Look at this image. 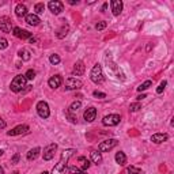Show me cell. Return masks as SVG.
<instances>
[{
    "label": "cell",
    "mask_w": 174,
    "mask_h": 174,
    "mask_svg": "<svg viewBox=\"0 0 174 174\" xmlns=\"http://www.w3.org/2000/svg\"><path fill=\"white\" fill-rule=\"evenodd\" d=\"M169 139L167 133H155V135L151 136V141H154V143L159 144V143H163V141H166Z\"/></svg>",
    "instance_id": "obj_17"
},
{
    "label": "cell",
    "mask_w": 174,
    "mask_h": 174,
    "mask_svg": "<svg viewBox=\"0 0 174 174\" xmlns=\"http://www.w3.org/2000/svg\"><path fill=\"white\" fill-rule=\"evenodd\" d=\"M49 61H50V64L56 65V64H59V63H60V56H59V54H50Z\"/></svg>",
    "instance_id": "obj_30"
},
{
    "label": "cell",
    "mask_w": 174,
    "mask_h": 174,
    "mask_svg": "<svg viewBox=\"0 0 174 174\" xmlns=\"http://www.w3.org/2000/svg\"><path fill=\"white\" fill-rule=\"evenodd\" d=\"M68 170L72 174H86L84 170H82L80 167H78V166H71V167H68Z\"/></svg>",
    "instance_id": "obj_29"
},
{
    "label": "cell",
    "mask_w": 174,
    "mask_h": 174,
    "mask_svg": "<svg viewBox=\"0 0 174 174\" xmlns=\"http://www.w3.org/2000/svg\"><path fill=\"white\" fill-rule=\"evenodd\" d=\"M13 22H11V19L8 17H2L0 18V30L3 31V33H11L13 31Z\"/></svg>",
    "instance_id": "obj_7"
},
{
    "label": "cell",
    "mask_w": 174,
    "mask_h": 174,
    "mask_svg": "<svg viewBox=\"0 0 174 174\" xmlns=\"http://www.w3.org/2000/svg\"><path fill=\"white\" fill-rule=\"evenodd\" d=\"M6 121L4 120H3V118H0V129H4L6 128Z\"/></svg>",
    "instance_id": "obj_41"
},
{
    "label": "cell",
    "mask_w": 174,
    "mask_h": 174,
    "mask_svg": "<svg viewBox=\"0 0 174 174\" xmlns=\"http://www.w3.org/2000/svg\"><path fill=\"white\" fill-rule=\"evenodd\" d=\"M3 152H4V151H3V150H0V156L3 155Z\"/></svg>",
    "instance_id": "obj_48"
},
{
    "label": "cell",
    "mask_w": 174,
    "mask_h": 174,
    "mask_svg": "<svg viewBox=\"0 0 174 174\" xmlns=\"http://www.w3.org/2000/svg\"><path fill=\"white\" fill-rule=\"evenodd\" d=\"M37 113L39 117L42 118H48L49 114H50V110H49V105L46 104L45 101H39L37 104Z\"/></svg>",
    "instance_id": "obj_4"
},
{
    "label": "cell",
    "mask_w": 174,
    "mask_h": 174,
    "mask_svg": "<svg viewBox=\"0 0 174 174\" xmlns=\"http://www.w3.org/2000/svg\"><path fill=\"white\" fill-rule=\"evenodd\" d=\"M68 30H69V27L68 26H63L60 30L57 31V37L59 38H64L67 34H68Z\"/></svg>",
    "instance_id": "obj_28"
},
{
    "label": "cell",
    "mask_w": 174,
    "mask_h": 174,
    "mask_svg": "<svg viewBox=\"0 0 174 174\" xmlns=\"http://www.w3.org/2000/svg\"><path fill=\"white\" fill-rule=\"evenodd\" d=\"M116 162L118 165H121V166H124L125 163H126V156H125V154L122 152V151H118L117 154H116Z\"/></svg>",
    "instance_id": "obj_22"
},
{
    "label": "cell",
    "mask_w": 174,
    "mask_h": 174,
    "mask_svg": "<svg viewBox=\"0 0 174 174\" xmlns=\"http://www.w3.org/2000/svg\"><path fill=\"white\" fill-rule=\"evenodd\" d=\"M34 11H35V15L44 14V11H45V4H44V3H37V4L34 6Z\"/></svg>",
    "instance_id": "obj_26"
},
{
    "label": "cell",
    "mask_w": 174,
    "mask_h": 174,
    "mask_svg": "<svg viewBox=\"0 0 174 174\" xmlns=\"http://www.w3.org/2000/svg\"><path fill=\"white\" fill-rule=\"evenodd\" d=\"M90 79H91L95 84H101V83L105 80L104 72H102V67L100 64H95L93 67L91 72H90Z\"/></svg>",
    "instance_id": "obj_2"
},
{
    "label": "cell",
    "mask_w": 174,
    "mask_h": 174,
    "mask_svg": "<svg viewBox=\"0 0 174 174\" xmlns=\"http://www.w3.org/2000/svg\"><path fill=\"white\" fill-rule=\"evenodd\" d=\"M83 117H84V120L87 122H93L94 120L97 118V109L95 108H89L84 110V114H83Z\"/></svg>",
    "instance_id": "obj_13"
},
{
    "label": "cell",
    "mask_w": 174,
    "mask_h": 174,
    "mask_svg": "<svg viewBox=\"0 0 174 174\" xmlns=\"http://www.w3.org/2000/svg\"><path fill=\"white\" fill-rule=\"evenodd\" d=\"M30 42H31V44H34V42H35V38L31 37V38H30Z\"/></svg>",
    "instance_id": "obj_45"
},
{
    "label": "cell",
    "mask_w": 174,
    "mask_h": 174,
    "mask_svg": "<svg viewBox=\"0 0 174 174\" xmlns=\"http://www.w3.org/2000/svg\"><path fill=\"white\" fill-rule=\"evenodd\" d=\"M15 14H17V17H19V18L26 17L27 15V7L25 4H22V3H19V4L15 7Z\"/></svg>",
    "instance_id": "obj_19"
},
{
    "label": "cell",
    "mask_w": 174,
    "mask_h": 174,
    "mask_svg": "<svg viewBox=\"0 0 174 174\" xmlns=\"http://www.w3.org/2000/svg\"><path fill=\"white\" fill-rule=\"evenodd\" d=\"M128 173L129 174H143V173H141V170L135 167V166H129V167H128Z\"/></svg>",
    "instance_id": "obj_33"
},
{
    "label": "cell",
    "mask_w": 174,
    "mask_h": 174,
    "mask_svg": "<svg viewBox=\"0 0 174 174\" xmlns=\"http://www.w3.org/2000/svg\"><path fill=\"white\" fill-rule=\"evenodd\" d=\"M7 46H8V41L6 38L0 37V49H6Z\"/></svg>",
    "instance_id": "obj_35"
},
{
    "label": "cell",
    "mask_w": 174,
    "mask_h": 174,
    "mask_svg": "<svg viewBox=\"0 0 174 174\" xmlns=\"http://www.w3.org/2000/svg\"><path fill=\"white\" fill-rule=\"evenodd\" d=\"M68 170L67 167V163L63 161H59V163L54 166L53 170H52V174H65V171Z\"/></svg>",
    "instance_id": "obj_14"
},
{
    "label": "cell",
    "mask_w": 174,
    "mask_h": 174,
    "mask_svg": "<svg viewBox=\"0 0 174 174\" xmlns=\"http://www.w3.org/2000/svg\"><path fill=\"white\" fill-rule=\"evenodd\" d=\"M121 117L118 114H109V116H105L104 120H102V124L106 126H116L120 124Z\"/></svg>",
    "instance_id": "obj_5"
},
{
    "label": "cell",
    "mask_w": 174,
    "mask_h": 174,
    "mask_svg": "<svg viewBox=\"0 0 174 174\" xmlns=\"http://www.w3.org/2000/svg\"><path fill=\"white\" fill-rule=\"evenodd\" d=\"M26 22L29 23L30 26H37V25H39L41 19H39V17L35 15V14H27L26 15Z\"/></svg>",
    "instance_id": "obj_16"
},
{
    "label": "cell",
    "mask_w": 174,
    "mask_h": 174,
    "mask_svg": "<svg viewBox=\"0 0 174 174\" xmlns=\"http://www.w3.org/2000/svg\"><path fill=\"white\" fill-rule=\"evenodd\" d=\"M48 7H49V10L52 11V14H54V15H59L63 10H64V4H63L61 2H59V0H54V2L52 0V2H49Z\"/></svg>",
    "instance_id": "obj_10"
},
{
    "label": "cell",
    "mask_w": 174,
    "mask_h": 174,
    "mask_svg": "<svg viewBox=\"0 0 174 174\" xmlns=\"http://www.w3.org/2000/svg\"><path fill=\"white\" fill-rule=\"evenodd\" d=\"M11 174H19V171H18V170H15V171H13Z\"/></svg>",
    "instance_id": "obj_47"
},
{
    "label": "cell",
    "mask_w": 174,
    "mask_h": 174,
    "mask_svg": "<svg viewBox=\"0 0 174 174\" xmlns=\"http://www.w3.org/2000/svg\"><path fill=\"white\" fill-rule=\"evenodd\" d=\"M26 83H27V79L25 78V75H17V76L13 79V82H11V86H10L11 91H14V93L22 91L25 87H27Z\"/></svg>",
    "instance_id": "obj_1"
},
{
    "label": "cell",
    "mask_w": 174,
    "mask_h": 174,
    "mask_svg": "<svg viewBox=\"0 0 174 174\" xmlns=\"http://www.w3.org/2000/svg\"><path fill=\"white\" fill-rule=\"evenodd\" d=\"M83 86L82 80H79L76 78H68L65 80V89L67 90H79Z\"/></svg>",
    "instance_id": "obj_8"
},
{
    "label": "cell",
    "mask_w": 174,
    "mask_h": 174,
    "mask_svg": "<svg viewBox=\"0 0 174 174\" xmlns=\"http://www.w3.org/2000/svg\"><path fill=\"white\" fill-rule=\"evenodd\" d=\"M105 27H106V22H105V21H102V22H98L97 25H95V29H97V30H104Z\"/></svg>",
    "instance_id": "obj_37"
},
{
    "label": "cell",
    "mask_w": 174,
    "mask_h": 174,
    "mask_svg": "<svg viewBox=\"0 0 174 174\" xmlns=\"http://www.w3.org/2000/svg\"><path fill=\"white\" fill-rule=\"evenodd\" d=\"M106 8H108V3H105V4H104V6H102V11H105Z\"/></svg>",
    "instance_id": "obj_44"
},
{
    "label": "cell",
    "mask_w": 174,
    "mask_h": 174,
    "mask_svg": "<svg viewBox=\"0 0 174 174\" xmlns=\"http://www.w3.org/2000/svg\"><path fill=\"white\" fill-rule=\"evenodd\" d=\"M19 56H21L23 60H30V52L29 50H21V52H19Z\"/></svg>",
    "instance_id": "obj_32"
},
{
    "label": "cell",
    "mask_w": 174,
    "mask_h": 174,
    "mask_svg": "<svg viewBox=\"0 0 174 174\" xmlns=\"http://www.w3.org/2000/svg\"><path fill=\"white\" fill-rule=\"evenodd\" d=\"M143 98H146V94H141V95H139V97H137V101L143 100Z\"/></svg>",
    "instance_id": "obj_42"
},
{
    "label": "cell",
    "mask_w": 174,
    "mask_h": 174,
    "mask_svg": "<svg viewBox=\"0 0 174 174\" xmlns=\"http://www.w3.org/2000/svg\"><path fill=\"white\" fill-rule=\"evenodd\" d=\"M39 152H41V148H39V147H35V148H33V150H30V151L27 152V155H26L27 161H34V159H37V156L39 155Z\"/></svg>",
    "instance_id": "obj_21"
},
{
    "label": "cell",
    "mask_w": 174,
    "mask_h": 174,
    "mask_svg": "<svg viewBox=\"0 0 174 174\" xmlns=\"http://www.w3.org/2000/svg\"><path fill=\"white\" fill-rule=\"evenodd\" d=\"M91 161H93V163L100 165L101 162H102V155H101V152L93 151V152H91Z\"/></svg>",
    "instance_id": "obj_23"
},
{
    "label": "cell",
    "mask_w": 174,
    "mask_h": 174,
    "mask_svg": "<svg viewBox=\"0 0 174 174\" xmlns=\"http://www.w3.org/2000/svg\"><path fill=\"white\" fill-rule=\"evenodd\" d=\"M69 4H78V0H76V2H75V0H69Z\"/></svg>",
    "instance_id": "obj_43"
},
{
    "label": "cell",
    "mask_w": 174,
    "mask_h": 174,
    "mask_svg": "<svg viewBox=\"0 0 174 174\" xmlns=\"http://www.w3.org/2000/svg\"><path fill=\"white\" fill-rule=\"evenodd\" d=\"M84 64H83V61H76L74 65V75H76V76H82L83 74H84Z\"/></svg>",
    "instance_id": "obj_18"
},
{
    "label": "cell",
    "mask_w": 174,
    "mask_h": 174,
    "mask_svg": "<svg viewBox=\"0 0 174 174\" xmlns=\"http://www.w3.org/2000/svg\"><path fill=\"white\" fill-rule=\"evenodd\" d=\"M76 152V150H74V148H69V150H64V151H63V154H61V158H60V161H63V162H68V159L71 156L74 155V154Z\"/></svg>",
    "instance_id": "obj_20"
},
{
    "label": "cell",
    "mask_w": 174,
    "mask_h": 174,
    "mask_svg": "<svg viewBox=\"0 0 174 174\" xmlns=\"http://www.w3.org/2000/svg\"><path fill=\"white\" fill-rule=\"evenodd\" d=\"M110 6H112V13L114 17H118L122 11V2L121 0H112L110 2Z\"/></svg>",
    "instance_id": "obj_12"
},
{
    "label": "cell",
    "mask_w": 174,
    "mask_h": 174,
    "mask_svg": "<svg viewBox=\"0 0 174 174\" xmlns=\"http://www.w3.org/2000/svg\"><path fill=\"white\" fill-rule=\"evenodd\" d=\"M41 174H49L48 171H44V173H41Z\"/></svg>",
    "instance_id": "obj_49"
},
{
    "label": "cell",
    "mask_w": 174,
    "mask_h": 174,
    "mask_svg": "<svg viewBox=\"0 0 174 174\" xmlns=\"http://www.w3.org/2000/svg\"><path fill=\"white\" fill-rule=\"evenodd\" d=\"M13 34L15 37L21 38V39H27V38H31V33H29L27 30H23L21 27H14L13 29Z\"/></svg>",
    "instance_id": "obj_11"
},
{
    "label": "cell",
    "mask_w": 174,
    "mask_h": 174,
    "mask_svg": "<svg viewBox=\"0 0 174 174\" xmlns=\"http://www.w3.org/2000/svg\"><path fill=\"white\" fill-rule=\"evenodd\" d=\"M25 78L27 79V80H33V79L35 78V71L34 69H29L27 72L25 74Z\"/></svg>",
    "instance_id": "obj_31"
},
{
    "label": "cell",
    "mask_w": 174,
    "mask_h": 174,
    "mask_svg": "<svg viewBox=\"0 0 174 174\" xmlns=\"http://www.w3.org/2000/svg\"><path fill=\"white\" fill-rule=\"evenodd\" d=\"M152 86V82L151 80H146L144 83H141V84L139 86V87H137V91H146V90H147L148 89V87H151Z\"/></svg>",
    "instance_id": "obj_27"
},
{
    "label": "cell",
    "mask_w": 174,
    "mask_h": 174,
    "mask_svg": "<svg viewBox=\"0 0 174 174\" xmlns=\"http://www.w3.org/2000/svg\"><path fill=\"white\" fill-rule=\"evenodd\" d=\"M80 108H82V102L80 101H75V102H72V104H71L68 112L69 113H76Z\"/></svg>",
    "instance_id": "obj_25"
},
{
    "label": "cell",
    "mask_w": 174,
    "mask_h": 174,
    "mask_svg": "<svg viewBox=\"0 0 174 174\" xmlns=\"http://www.w3.org/2000/svg\"><path fill=\"white\" fill-rule=\"evenodd\" d=\"M118 144V141L116 139H108V140H104L101 141L100 146H98V151L100 152H108L110 151L112 148H114Z\"/></svg>",
    "instance_id": "obj_3"
},
{
    "label": "cell",
    "mask_w": 174,
    "mask_h": 174,
    "mask_svg": "<svg viewBox=\"0 0 174 174\" xmlns=\"http://www.w3.org/2000/svg\"><path fill=\"white\" fill-rule=\"evenodd\" d=\"M93 95L95 98H106V94L105 93H101V91H94Z\"/></svg>",
    "instance_id": "obj_38"
},
{
    "label": "cell",
    "mask_w": 174,
    "mask_h": 174,
    "mask_svg": "<svg viewBox=\"0 0 174 174\" xmlns=\"http://www.w3.org/2000/svg\"><path fill=\"white\" fill-rule=\"evenodd\" d=\"M79 162H80V169L84 170V171L90 167V161L86 156H79Z\"/></svg>",
    "instance_id": "obj_24"
},
{
    "label": "cell",
    "mask_w": 174,
    "mask_h": 174,
    "mask_svg": "<svg viewBox=\"0 0 174 174\" xmlns=\"http://www.w3.org/2000/svg\"><path fill=\"white\" fill-rule=\"evenodd\" d=\"M0 174H4V169L3 167H0Z\"/></svg>",
    "instance_id": "obj_46"
},
{
    "label": "cell",
    "mask_w": 174,
    "mask_h": 174,
    "mask_svg": "<svg viewBox=\"0 0 174 174\" xmlns=\"http://www.w3.org/2000/svg\"><path fill=\"white\" fill-rule=\"evenodd\" d=\"M166 84H167V82H166V80H163V82H162L161 84H159V87H158V89H156V93H158V94H161V93H162V91H163V90H165Z\"/></svg>",
    "instance_id": "obj_36"
},
{
    "label": "cell",
    "mask_w": 174,
    "mask_h": 174,
    "mask_svg": "<svg viewBox=\"0 0 174 174\" xmlns=\"http://www.w3.org/2000/svg\"><path fill=\"white\" fill-rule=\"evenodd\" d=\"M56 150H57V144L56 143H52V144L46 146V147L44 148V154H42L44 161H50V159H52V158L54 156Z\"/></svg>",
    "instance_id": "obj_6"
},
{
    "label": "cell",
    "mask_w": 174,
    "mask_h": 174,
    "mask_svg": "<svg viewBox=\"0 0 174 174\" xmlns=\"http://www.w3.org/2000/svg\"><path fill=\"white\" fill-rule=\"evenodd\" d=\"M26 133H29V126L27 125H18V126H15L14 129L8 130L7 135L8 136H18V135H26Z\"/></svg>",
    "instance_id": "obj_9"
},
{
    "label": "cell",
    "mask_w": 174,
    "mask_h": 174,
    "mask_svg": "<svg viewBox=\"0 0 174 174\" xmlns=\"http://www.w3.org/2000/svg\"><path fill=\"white\" fill-rule=\"evenodd\" d=\"M139 109H141V105L139 104V102H135V104H130V106H129V110H130V112H137Z\"/></svg>",
    "instance_id": "obj_34"
},
{
    "label": "cell",
    "mask_w": 174,
    "mask_h": 174,
    "mask_svg": "<svg viewBox=\"0 0 174 174\" xmlns=\"http://www.w3.org/2000/svg\"><path fill=\"white\" fill-rule=\"evenodd\" d=\"M65 114H67V117H68V118H69V121H72V122H76V117H75V116H72V113H69V112H67Z\"/></svg>",
    "instance_id": "obj_39"
},
{
    "label": "cell",
    "mask_w": 174,
    "mask_h": 174,
    "mask_svg": "<svg viewBox=\"0 0 174 174\" xmlns=\"http://www.w3.org/2000/svg\"><path fill=\"white\" fill-rule=\"evenodd\" d=\"M61 83H63V79L60 75H54V76H52L48 80V84L50 89H57V87H60L61 86Z\"/></svg>",
    "instance_id": "obj_15"
},
{
    "label": "cell",
    "mask_w": 174,
    "mask_h": 174,
    "mask_svg": "<svg viewBox=\"0 0 174 174\" xmlns=\"http://www.w3.org/2000/svg\"><path fill=\"white\" fill-rule=\"evenodd\" d=\"M19 158H21V156H19V154H15V155L13 156V159H11V162H13V163H18Z\"/></svg>",
    "instance_id": "obj_40"
}]
</instances>
